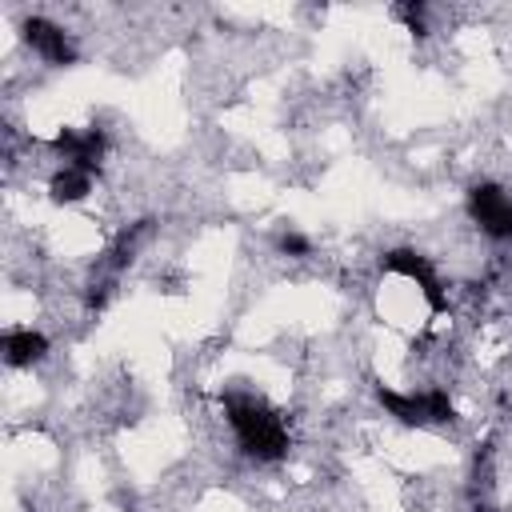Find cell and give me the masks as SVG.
Instances as JSON below:
<instances>
[{
	"label": "cell",
	"instance_id": "6da1fadb",
	"mask_svg": "<svg viewBox=\"0 0 512 512\" xmlns=\"http://www.w3.org/2000/svg\"><path fill=\"white\" fill-rule=\"evenodd\" d=\"M228 424L252 460H280L288 452V428L256 400H228Z\"/></svg>",
	"mask_w": 512,
	"mask_h": 512
},
{
	"label": "cell",
	"instance_id": "7a4b0ae2",
	"mask_svg": "<svg viewBox=\"0 0 512 512\" xmlns=\"http://www.w3.org/2000/svg\"><path fill=\"white\" fill-rule=\"evenodd\" d=\"M468 212L492 240H512V196L500 184H476L468 192Z\"/></svg>",
	"mask_w": 512,
	"mask_h": 512
},
{
	"label": "cell",
	"instance_id": "3957f363",
	"mask_svg": "<svg viewBox=\"0 0 512 512\" xmlns=\"http://www.w3.org/2000/svg\"><path fill=\"white\" fill-rule=\"evenodd\" d=\"M20 36H24V44L40 56V60H48V64H72L76 60V48H72V40H68V32L60 28V24H52L48 16H28L24 24H20Z\"/></svg>",
	"mask_w": 512,
	"mask_h": 512
},
{
	"label": "cell",
	"instance_id": "277c9868",
	"mask_svg": "<svg viewBox=\"0 0 512 512\" xmlns=\"http://www.w3.org/2000/svg\"><path fill=\"white\" fill-rule=\"evenodd\" d=\"M52 152H60L64 160H72V168L92 176V172H100V160H104V132L100 128H84V132L60 128L52 136Z\"/></svg>",
	"mask_w": 512,
	"mask_h": 512
},
{
	"label": "cell",
	"instance_id": "5b68a950",
	"mask_svg": "<svg viewBox=\"0 0 512 512\" xmlns=\"http://www.w3.org/2000/svg\"><path fill=\"white\" fill-rule=\"evenodd\" d=\"M384 268L408 276V280L424 292V300H428L436 312L448 304V300H444V288H440V276H436V268L428 264V256H420V252H412V248H396V252L384 256Z\"/></svg>",
	"mask_w": 512,
	"mask_h": 512
},
{
	"label": "cell",
	"instance_id": "8992f818",
	"mask_svg": "<svg viewBox=\"0 0 512 512\" xmlns=\"http://www.w3.org/2000/svg\"><path fill=\"white\" fill-rule=\"evenodd\" d=\"M44 352H48V340L40 332H32V328H8L4 332V360L12 368L36 364V360H44Z\"/></svg>",
	"mask_w": 512,
	"mask_h": 512
},
{
	"label": "cell",
	"instance_id": "52a82bcc",
	"mask_svg": "<svg viewBox=\"0 0 512 512\" xmlns=\"http://www.w3.org/2000/svg\"><path fill=\"white\" fill-rule=\"evenodd\" d=\"M376 400L384 404V412L388 416H396L400 424H408V428H420V424H428V416H424V404H420V392H396V388H376Z\"/></svg>",
	"mask_w": 512,
	"mask_h": 512
},
{
	"label": "cell",
	"instance_id": "ba28073f",
	"mask_svg": "<svg viewBox=\"0 0 512 512\" xmlns=\"http://www.w3.org/2000/svg\"><path fill=\"white\" fill-rule=\"evenodd\" d=\"M88 192H92V176L80 172V168H72V164H64V168L48 180V196H52L56 204H76V200H84Z\"/></svg>",
	"mask_w": 512,
	"mask_h": 512
},
{
	"label": "cell",
	"instance_id": "9c48e42d",
	"mask_svg": "<svg viewBox=\"0 0 512 512\" xmlns=\"http://www.w3.org/2000/svg\"><path fill=\"white\" fill-rule=\"evenodd\" d=\"M420 404H424L428 424H448V420H452V400H448V388H440V384L424 388V392H420Z\"/></svg>",
	"mask_w": 512,
	"mask_h": 512
},
{
	"label": "cell",
	"instance_id": "30bf717a",
	"mask_svg": "<svg viewBox=\"0 0 512 512\" xmlns=\"http://www.w3.org/2000/svg\"><path fill=\"white\" fill-rule=\"evenodd\" d=\"M280 252H284V256H308L312 244H308L300 232H284V236H280Z\"/></svg>",
	"mask_w": 512,
	"mask_h": 512
}]
</instances>
